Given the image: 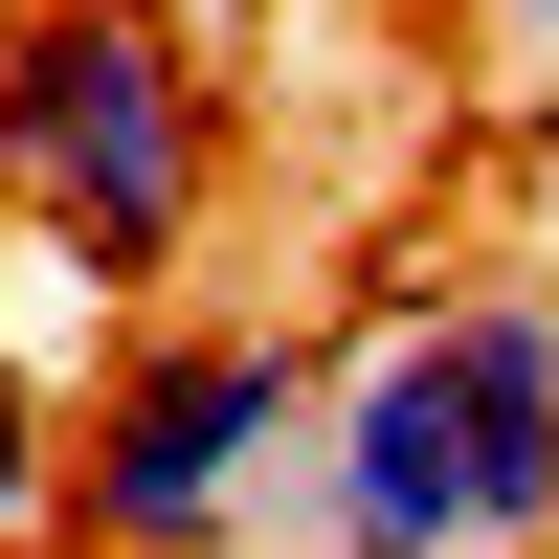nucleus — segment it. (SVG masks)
<instances>
[{
  "label": "nucleus",
  "mask_w": 559,
  "mask_h": 559,
  "mask_svg": "<svg viewBox=\"0 0 559 559\" xmlns=\"http://www.w3.org/2000/svg\"><path fill=\"white\" fill-rule=\"evenodd\" d=\"M336 559H559V292H403L313 403Z\"/></svg>",
  "instance_id": "f257e3e1"
},
{
  "label": "nucleus",
  "mask_w": 559,
  "mask_h": 559,
  "mask_svg": "<svg viewBox=\"0 0 559 559\" xmlns=\"http://www.w3.org/2000/svg\"><path fill=\"white\" fill-rule=\"evenodd\" d=\"M202 179H224V134H202V68H179L157 0H23L0 23V202L68 269H112V292L179 269Z\"/></svg>",
  "instance_id": "f03ea898"
},
{
  "label": "nucleus",
  "mask_w": 559,
  "mask_h": 559,
  "mask_svg": "<svg viewBox=\"0 0 559 559\" xmlns=\"http://www.w3.org/2000/svg\"><path fill=\"white\" fill-rule=\"evenodd\" d=\"M313 358L269 313H202V336H134L68 426V537L90 559H224L269 492H313Z\"/></svg>",
  "instance_id": "7ed1b4c3"
},
{
  "label": "nucleus",
  "mask_w": 559,
  "mask_h": 559,
  "mask_svg": "<svg viewBox=\"0 0 559 559\" xmlns=\"http://www.w3.org/2000/svg\"><path fill=\"white\" fill-rule=\"evenodd\" d=\"M23 537H68V426H45V381L0 358V559Z\"/></svg>",
  "instance_id": "20e7f679"
},
{
  "label": "nucleus",
  "mask_w": 559,
  "mask_h": 559,
  "mask_svg": "<svg viewBox=\"0 0 559 559\" xmlns=\"http://www.w3.org/2000/svg\"><path fill=\"white\" fill-rule=\"evenodd\" d=\"M471 23H492V45H559V0H471Z\"/></svg>",
  "instance_id": "39448f33"
}]
</instances>
